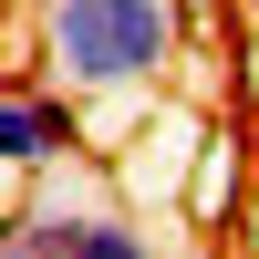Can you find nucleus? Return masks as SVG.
<instances>
[{
  "mask_svg": "<svg viewBox=\"0 0 259 259\" xmlns=\"http://www.w3.org/2000/svg\"><path fill=\"white\" fill-rule=\"evenodd\" d=\"M187 52L177 0H31L21 11V62L11 73H52L62 94H156Z\"/></svg>",
  "mask_w": 259,
  "mask_h": 259,
  "instance_id": "f257e3e1",
  "label": "nucleus"
},
{
  "mask_svg": "<svg viewBox=\"0 0 259 259\" xmlns=\"http://www.w3.org/2000/svg\"><path fill=\"white\" fill-rule=\"evenodd\" d=\"M83 94H62L52 73H11L0 83V166L11 177H41V166H62V156H83Z\"/></svg>",
  "mask_w": 259,
  "mask_h": 259,
  "instance_id": "f03ea898",
  "label": "nucleus"
},
{
  "mask_svg": "<svg viewBox=\"0 0 259 259\" xmlns=\"http://www.w3.org/2000/svg\"><path fill=\"white\" fill-rule=\"evenodd\" d=\"M0 259H156L124 207H11V228H0Z\"/></svg>",
  "mask_w": 259,
  "mask_h": 259,
  "instance_id": "7ed1b4c3",
  "label": "nucleus"
}]
</instances>
